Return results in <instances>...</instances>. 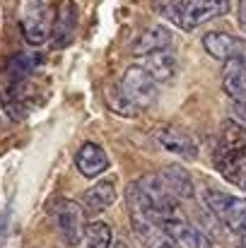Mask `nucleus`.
<instances>
[{"label":"nucleus","mask_w":246,"mask_h":248,"mask_svg":"<svg viewBox=\"0 0 246 248\" xmlns=\"http://www.w3.org/2000/svg\"><path fill=\"white\" fill-rule=\"evenodd\" d=\"M138 188L143 190V195L150 200V205L155 207V212L160 215L162 224L171 222V219H179V198L169 190V186L162 181V176H143L135 181Z\"/></svg>","instance_id":"20e7f679"},{"label":"nucleus","mask_w":246,"mask_h":248,"mask_svg":"<svg viewBox=\"0 0 246 248\" xmlns=\"http://www.w3.org/2000/svg\"><path fill=\"white\" fill-rule=\"evenodd\" d=\"M205 205L225 227H230L232 232H237L242 236L246 234V198H234V195H227L222 190L208 188Z\"/></svg>","instance_id":"f257e3e1"},{"label":"nucleus","mask_w":246,"mask_h":248,"mask_svg":"<svg viewBox=\"0 0 246 248\" xmlns=\"http://www.w3.org/2000/svg\"><path fill=\"white\" fill-rule=\"evenodd\" d=\"M152 10L157 15H162L166 22L181 27V17L186 10V0H152Z\"/></svg>","instance_id":"f3484780"},{"label":"nucleus","mask_w":246,"mask_h":248,"mask_svg":"<svg viewBox=\"0 0 246 248\" xmlns=\"http://www.w3.org/2000/svg\"><path fill=\"white\" fill-rule=\"evenodd\" d=\"M114 200H116V181L101 178L82 193V210L87 215H99L106 207H111Z\"/></svg>","instance_id":"f8f14e48"},{"label":"nucleus","mask_w":246,"mask_h":248,"mask_svg":"<svg viewBox=\"0 0 246 248\" xmlns=\"http://www.w3.org/2000/svg\"><path fill=\"white\" fill-rule=\"evenodd\" d=\"M114 234L111 227L104 222H89L84 227V246L87 248H111Z\"/></svg>","instance_id":"dca6fc26"},{"label":"nucleus","mask_w":246,"mask_h":248,"mask_svg":"<svg viewBox=\"0 0 246 248\" xmlns=\"http://www.w3.org/2000/svg\"><path fill=\"white\" fill-rule=\"evenodd\" d=\"M143 68L157 82H169L176 75V56L171 51H157V53L143 58Z\"/></svg>","instance_id":"2eb2a0df"},{"label":"nucleus","mask_w":246,"mask_h":248,"mask_svg":"<svg viewBox=\"0 0 246 248\" xmlns=\"http://www.w3.org/2000/svg\"><path fill=\"white\" fill-rule=\"evenodd\" d=\"M75 164H78V171L82 176L97 178L99 173H104L109 169V157L97 142H84L75 157Z\"/></svg>","instance_id":"ddd939ff"},{"label":"nucleus","mask_w":246,"mask_h":248,"mask_svg":"<svg viewBox=\"0 0 246 248\" xmlns=\"http://www.w3.org/2000/svg\"><path fill=\"white\" fill-rule=\"evenodd\" d=\"M239 248H246V234L244 236H239Z\"/></svg>","instance_id":"aec40b11"},{"label":"nucleus","mask_w":246,"mask_h":248,"mask_svg":"<svg viewBox=\"0 0 246 248\" xmlns=\"http://www.w3.org/2000/svg\"><path fill=\"white\" fill-rule=\"evenodd\" d=\"M160 248H176V246H174V244L169 241V244H164V246H160Z\"/></svg>","instance_id":"4be33fe9"},{"label":"nucleus","mask_w":246,"mask_h":248,"mask_svg":"<svg viewBox=\"0 0 246 248\" xmlns=\"http://www.w3.org/2000/svg\"><path fill=\"white\" fill-rule=\"evenodd\" d=\"M53 217H56V227L58 234L63 239L66 246H80L84 241V210L80 202L61 198L53 205Z\"/></svg>","instance_id":"7ed1b4c3"},{"label":"nucleus","mask_w":246,"mask_h":248,"mask_svg":"<svg viewBox=\"0 0 246 248\" xmlns=\"http://www.w3.org/2000/svg\"><path fill=\"white\" fill-rule=\"evenodd\" d=\"M232 111H234L237 121H242V125L246 130V101H232Z\"/></svg>","instance_id":"a211bd4d"},{"label":"nucleus","mask_w":246,"mask_h":248,"mask_svg":"<svg viewBox=\"0 0 246 248\" xmlns=\"http://www.w3.org/2000/svg\"><path fill=\"white\" fill-rule=\"evenodd\" d=\"M121 94L138 108H145V106H152L157 101V94H160V82L143 68V65H131L126 73H123V80H121Z\"/></svg>","instance_id":"f03ea898"},{"label":"nucleus","mask_w":246,"mask_h":248,"mask_svg":"<svg viewBox=\"0 0 246 248\" xmlns=\"http://www.w3.org/2000/svg\"><path fill=\"white\" fill-rule=\"evenodd\" d=\"M162 181L169 186V190L179 198V200H193L196 198V188H193V178L191 173L179 164H169L160 171Z\"/></svg>","instance_id":"4468645a"},{"label":"nucleus","mask_w":246,"mask_h":248,"mask_svg":"<svg viewBox=\"0 0 246 248\" xmlns=\"http://www.w3.org/2000/svg\"><path fill=\"white\" fill-rule=\"evenodd\" d=\"M51 27H53V19L49 15V7L36 0V2H29L24 7V15H22V34L24 39L32 44V46H41L46 44V39L51 36Z\"/></svg>","instance_id":"39448f33"},{"label":"nucleus","mask_w":246,"mask_h":248,"mask_svg":"<svg viewBox=\"0 0 246 248\" xmlns=\"http://www.w3.org/2000/svg\"><path fill=\"white\" fill-rule=\"evenodd\" d=\"M239 19H242V24H246V0H242V5H239Z\"/></svg>","instance_id":"6ab92c4d"},{"label":"nucleus","mask_w":246,"mask_h":248,"mask_svg":"<svg viewBox=\"0 0 246 248\" xmlns=\"http://www.w3.org/2000/svg\"><path fill=\"white\" fill-rule=\"evenodd\" d=\"M230 12V0H186V10L181 17V29L191 31L208 19L222 17Z\"/></svg>","instance_id":"6e6552de"},{"label":"nucleus","mask_w":246,"mask_h":248,"mask_svg":"<svg viewBox=\"0 0 246 248\" xmlns=\"http://www.w3.org/2000/svg\"><path fill=\"white\" fill-rule=\"evenodd\" d=\"M160 145H162L166 152L176 155V157H183V159H196L198 157V145L193 140V135L179 125H166L160 133Z\"/></svg>","instance_id":"9b49d317"},{"label":"nucleus","mask_w":246,"mask_h":248,"mask_svg":"<svg viewBox=\"0 0 246 248\" xmlns=\"http://www.w3.org/2000/svg\"><path fill=\"white\" fill-rule=\"evenodd\" d=\"M171 31L162 24H145L131 41V53L133 56H152L157 51H169L171 48Z\"/></svg>","instance_id":"423d86ee"},{"label":"nucleus","mask_w":246,"mask_h":248,"mask_svg":"<svg viewBox=\"0 0 246 248\" xmlns=\"http://www.w3.org/2000/svg\"><path fill=\"white\" fill-rule=\"evenodd\" d=\"M114 248H128V246H126L123 241H116V244H114Z\"/></svg>","instance_id":"412c9836"},{"label":"nucleus","mask_w":246,"mask_h":248,"mask_svg":"<svg viewBox=\"0 0 246 248\" xmlns=\"http://www.w3.org/2000/svg\"><path fill=\"white\" fill-rule=\"evenodd\" d=\"M78 31V7L73 0H61L53 15V27H51V41L53 48H66L73 44Z\"/></svg>","instance_id":"0eeeda50"},{"label":"nucleus","mask_w":246,"mask_h":248,"mask_svg":"<svg viewBox=\"0 0 246 248\" xmlns=\"http://www.w3.org/2000/svg\"><path fill=\"white\" fill-rule=\"evenodd\" d=\"M164 234L166 239L176 248H215V244L193 224L183 222V219H171L164 224Z\"/></svg>","instance_id":"9d476101"},{"label":"nucleus","mask_w":246,"mask_h":248,"mask_svg":"<svg viewBox=\"0 0 246 248\" xmlns=\"http://www.w3.org/2000/svg\"><path fill=\"white\" fill-rule=\"evenodd\" d=\"M203 48L217 58V61H234V58H246V41L239 36L225 34V31H210L203 36Z\"/></svg>","instance_id":"1a4fd4ad"}]
</instances>
